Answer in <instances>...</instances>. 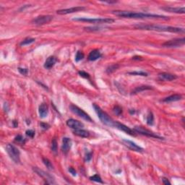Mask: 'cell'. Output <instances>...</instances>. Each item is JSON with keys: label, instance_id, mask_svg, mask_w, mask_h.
I'll list each match as a JSON object with an SVG mask.
<instances>
[{"label": "cell", "instance_id": "cell-1", "mask_svg": "<svg viewBox=\"0 0 185 185\" xmlns=\"http://www.w3.org/2000/svg\"><path fill=\"white\" fill-rule=\"evenodd\" d=\"M113 14H116V16L121 17H126V18H134V19H145V18H155V19H163V20H169V17L167 16L160 15V14H148V13L143 12H135L130 11H121V10H116L113 11Z\"/></svg>", "mask_w": 185, "mask_h": 185}, {"label": "cell", "instance_id": "cell-2", "mask_svg": "<svg viewBox=\"0 0 185 185\" xmlns=\"http://www.w3.org/2000/svg\"><path fill=\"white\" fill-rule=\"evenodd\" d=\"M134 27L140 30H154L159 32H171V33H184V29L182 27H172V26L160 25H145L138 24L134 25Z\"/></svg>", "mask_w": 185, "mask_h": 185}, {"label": "cell", "instance_id": "cell-3", "mask_svg": "<svg viewBox=\"0 0 185 185\" xmlns=\"http://www.w3.org/2000/svg\"><path fill=\"white\" fill-rule=\"evenodd\" d=\"M92 106H93L94 109H95V112H96L97 115H98V118L100 119L101 122H102L103 124H105V125L108 126V127H114L115 121H114L105 111H103V110L101 109L98 106H97L96 104L94 103Z\"/></svg>", "mask_w": 185, "mask_h": 185}, {"label": "cell", "instance_id": "cell-4", "mask_svg": "<svg viewBox=\"0 0 185 185\" xmlns=\"http://www.w3.org/2000/svg\"><path fill=\"white\" fill-rule=\"evenodd\" d=\"M74 21L86 22V23H94V24H106V23H113L114 19L111 18H86V17H77L73 19Z\"/></svg>", "mask_w": 185, "mask_h": 185}, {"label": "cell", "instance_id": "cell-5", "mask_svg": "<svg viewBox=\"0 0 185 185\" xmlns=\"http://www.w3.org/2000/svg\"><path fill=\"white\" fill-rule=\"evenodd\" d=\"M7 153L10 156V158L16 163H19L20 162V152L17 147L12 144H7L6 147Z\"/></svg>", "mask_w": 185, "mask_h": 185}, {"label": "cell", "instance_id": "cell-6", "mask_svg": "<svg viewBox=\"0 0 185 185\" xmlns=\"http://www.w3.org/2000/svg\"><path fill=\"white\" fill-rule=\"evenodd\" d=\"M69 108H70L71 111H72L73 114H76L77 116H79L80 118H82V119L85 120V121H87L92 122V119L90 118V116L86 112H85L83 110L81 109V108H79L78 106L72 104V105H70V106H69Z\"/></svg>", "mask_w": 185, "mask_h": 185}, {"label": "cell", "instance_id": "cell-7", "mask_svg": "<svg viewBox=\"0 0 185 185\" xmlns=\"http://www.w3.org/2000/svg\"><path fill=\"white\" fill-rule=\"evenodd\" d=\"M33 171H34L38 176H40V177L44 179V180L46 181V184H56V182H55L54 181V178H53V176H51L50 173H47V172L41 170V169H38V168L37 167L33 168Z\"/></svg>", "mask_w": 185, "mask_h": 185}, {"label": "cell", "instance_id": "cell-8", "mask_svg": "<svg viewBox=\"0 0 185 185\" xmlns=\"http://www.w3.org/2000/svg\"><path fill=\"white\" fill-rule=\"evenodd\" d=\"M134 130L137 133H140V134H143V135L147 136L149 137H153V138L156 139H159V140H163V138L160 136L158 135L156 133L150 131V130H147V129H145L142 127H135L134 128Z\"/></svg>", "mask_w": 185, "mask_h": 185}, {"label": "cell", "instance_id": "cell-9", "mask_svg": "<svg viewBox=\"0 0 185 185\" xmlns=\"http://www.w3.org/2000/svg\"><path fill=\"white\" fill-rule=\"evenodd\" d=\"M185 43V38H174L172 40H168L163 43L162 46L163 47L168 48H173V47H180V46H184Z\"/></svg>", "mask_w": 185, "mask_h": 185}, {"label": "cell", "instance_id": "cell-10", "mask_svg": "<svg viewBox=\"0 0 185 185\" xmlns=\"http://www.w3.org/2000/svg\"><path fill=\"white\" fill-rule=\"evenodd\" d=\"M53 20V16L51 15H40L33 19L32 23L36 25H43L48 24Z\"/></svg>", "mask_w": 185, "mask_h": 185}, {"label": "cell", "instance_id": "cell-11", "mask_svg": "<svg viewBox=\"0 0 185 185\" xmlns=\"http://www.w3.org/2000/svg\"><path fill=\"white\" fill-rule=\"evenodd\" d=\"M86 10L85 7H71V8L68 9H62V10H59L56 11V13L58 14H70V13L77 12L82 11V10Z\"/></svg>", "mask_w": 185, "mask_h": 185}, {"label": "cell", "instance_id": "cell-12", "mask_svg": "<svg viewBox=\"0 0 185 185\" xmlns=\"http://www.w3.org/2000/svg\"><path fill=\"white\" fill-rule=\"evenodd\" d=\"M122 143H124L127 147H129L130 150H133V151L139 152V153H143V148H142L140 146H139L138 145H137L135 143H134V142L124 139V140H122Z\"/></svg>", "mask_w": 185, "mask_h": 185}, {"label": "cell", "instance_id": "cell-13", "mask_svg": "<svg viewBox=\"0 0 185 185\" xmlns=\"http://www.w3.org/2000/svg\"><path fill=\"white\" fill-rule=\"evenodd\" d=\"M114 127L118 130H121V131L127 133L128 134L132 136H135L136 134L134 133V132L132 130H131L130 128H129L127 126L124 125V124H121V123L119 122V121H115V124H114Z\"/></svg>", "mask_w": 185, "mask_h": 185}, {"label": "cell", "instance_id": "cell-14", "mask_svg": "<svg viewBox=\"0 0 185 185\" xmlns=\"http://www.w3.org/2000/svg\"><path fill=\"white\" fill-rule=\"evenodd\" d=\"M66 125L70 128L74 129V130H77V129H81L82 127H84V124H82L81 121H77L74 119H69L66 121Z\"/></svg>", "mask_w": 185, "mask_h": 185}, {"label": "cell", "instance_id": "cell-15", "mask_svg": "<svg viewBox=\"0 0 185 185\" xmlns=\"http://www.w3.org/2000/svg\"><path fill=\"white\" fill-rule=\"evenodd\" d=\"M72 140L70 138L68 137H64L62 140V150L64 153H67L70 150L71 147H72Z\"/></svg>", "mask_w": 185, "mask_h": 185}, {"label": "cell", "instance_id": "cell-16", "mask_svg": "<svg viewBox=\"0 0 185 185\" xmlns=\"http://www.w3.org/2000/svg\"><path fill=\"white\" fill-rule=\"evenodd\" d=\"M158 77L160 80L171 81L176 79L177 78V76L173 74L167 73V72H162V73L158 74Z\"/></svg>", "mask_w": 185, "mask_h": 185}, {"label": "cell", "instance_id": "cell-17", "mask_svg": "<svg viewBox=\"0 0 185 185\" xmlns=\"http://www.w3.org/2000/svg\"><path fill=\"white\" fill-rule=\"evenodd\" d=\"M162 10H166V11L169 12L178 13V14H184L185 12L184 7H161Z\"/></svg>", "mask_w": 185, "mask_h": 185}, {"label": "cell", "instance_id": "cell-18", "mask_svg": "<svg viewBox=\"0 0 185 185\" xmlns=\"http://www.w3.org/2000/svg\"><path fill=\"white\" fill-rule=\"evenodd\" d=\"M57 62V59L55 56H51L47 58L44 63V67L47 69H50L55 65L56 62Z\"/></svg>", "mask_w": 185, "mask_h": 185}, {"label": "cell", "instance_id": "cell-19", "mask_svg": "<svg viewBox=\"0 0 185 185\" xmlns=\"http://www.w3.org/2000/svg\"><path fill=\"white\" fill-rule=\"evenodd\" d=\"M38 113L40 118H45L49 114V108L46 103H43L38 107Z\"/></svg>", "mask_w": 185, "mask_h": 185}, {"label": "cell", "instance_id": "cell-20", "mask_svg": "<svg viewBox=\"0 0 185 185\" xmlns=\"http://www.w3.org/2000/svg\"><path fill=\"white\" fill-rule=\"evenodd\" d=\"M101 57V53L99 50L98 49H94V50L91 51L90 52L89 55H88V60L93 62V61L97 60V59H100Z\"/></svg>", "mask_w": 185, "mask_h": 185}, {"label": "cell", "instance_id": "cell-21", "mask_svg": "<svg viewBox=\"0 0 185 185\" xmlns=\"http://www.w3.org/2000/svg\"><path fill=\"white\" fill-rule=\"evenodd\" d=\"M73 133L75 135L78 136L80 137H84V138H87L90 136V132L87 130H82V129H77L73 131Z\"/></svg>", "mask_w": 185, "mask_h": 185}, {"label": "cell", "instance_id": "cell-22", "mask_svg": "<svg viewBox=\"0 0 185 185\" xmlns=\"http://www.w3.org/2000/svg\"><path fill=\"white\" fill-rule=\"evenodd\" d=\"M182 99V95L179 94H173V95H170L169 97H166V98L163 100V102L165 103H170V102H175Z\"/></svg>", "mask_w": 185, "mask_h": 185}, {"label": "cell", "instance_id": "cell-23", "mask_svg": "<svg viewBox=\"0 0 185 185\" xmlns=\"http://www.w3.org/2000/svg\"><path fill=\"white\" fill-rule=\"evenodd\" d=\"M153 89L151 86H147V85H142V86H139L137 87L134 90L132 91V94H137L138 92H142V91L144 90H151Z\"/></svg>", "mask_w": 185, "mask_h": 185}, {"label": "cell", "instance_id": "cell-24", "mask_svg": "<svg viewBox=\"0 0 185 185\" xmlns=\"http://www.w3.org/2000/svg\"><path fill=\"white\" fill-rule=\"evenodd\" d=\"M42 160H43V163H44V165L46 166V168H47L49 170H50V171L53 170V165H52L51 162L50 160H49V159L46 158H43V159H42Z\"/></svg>", "mask_w": 185, "mask_h": 185}, {"label": "cell", "instance_id": "cell-25", "mask_svg": "<svg viewBox=\"0 0 185 185\" xmlns=\"http://www.w3.org/2000/svg\"><path fill=\"white\" fill-rule=\"evenodd\" d=\"M36 39L33 38H27L24 39L23 41L20 43V46H25V45H29L30 43L35 42Z\"/></svg>", "mask_w": 185, "mask_h": 185}, {"label": "cell", "instance_id": "cell-26", "mask_svg": "<svg viewBox=\"0 0 185 185\" xmlns=\"http://www.w3.org/2000/svg\"><path fill=\"white\" fill-rule=\"evenodd\" d=\"M154 122V116H153V114L152 112H149L148 115L147 116V124L148 125L151 126L153 124Z\"/></svg>", "mask_w": 185, "mask_h": 185}, {"label": "cell", "instance_id": "cell-27", "mask_svg": "<svg viewBox=\"0 0 185 185\" xmlns=\"http://www.w3.org/2000/svg\"><path fill=\"white\" fill-rule=\"evenodd\" d=\"M118 68H119L118 64H111L106 69V72L108 74L112 73V72H115Z\"/></svg>", "mask_w": 185, "mask_h": 185}, {"label": "cell", "instance_id": "cell-28", "mask_svg": "<svg viewBox=\"0 0 185 185\" xmlns=\"http://www.w3.org/2000/svg\"><path fill=\"white\" fill-rule=\"evenodd\" d=\"M90 179L92 182H98V183H101V184H103V182L102 181L101 178L100 177L99 175L98 174H95L93 175L92 176H90Z\"/></svg>", "mask_w": 185, "mask_h": 185}, {"label": "cell", "instance_id": "cell-29", "mask_svg": "<svg viewBox=\"0 0 185 185\" xmlns=\"http://www.w3.org/2000/svg\"><path fill=\"white\" fill-rule=\"evenodd\" d=\"M14 141H15L16 143H20V144L21 145H23L25 144V139L22 135L19 134V135L16 136L15 137V138H14Z\"/></svg>", "mask_w": 185, "mask_h": 185}, {"label": "cell", "instance_id": "cell-30", "mask_svg": "<svg viewBox=\"0 0 185 185\" xmlns=\"http://www.w3.org/2000/svg\"><path fill=\"white\" fill-rule=\"evenodd\" d=\"M51 150L53 153H54L55 154H56L57 153V143H56V139L53 138L51 141Z\"/></svg>", "mask_w": 185, "mask_h": 185}, {"label": "cell", "instance_id": "cell-31", "mask_svg": "<svg viewBox=\"0 0 185 185\" xmlns=\"http://www.w3.org/2000/svg\"><path fill=\"white\" fill-rule=\"evenodd\" d=\"M84 56H85L84 53H82V51H78L77 52L76 55H75V61H76L77 62H79V61H81L82 59H83Z\"/></svg>", "mask_w": 185, "mask_h": 185}, {"label": "cell", "instance_id": "cell-32", "mask_svg": "<svg viewBox=\"0 0 185 185\" xmlns=\"http://www.w3.org/2000/svg\"><path fill=\"white\" fill-rule=\"evenodd\" d=\"M103 27H84L85 30L88 32H94V31H99V30H102Z\"/></svg>", "mask_w": 185, "mask_h": 185}, {"label": "cell", "instance_id": "cell-33", "mask_svg": "<svg viewBox=\"0 0 185 185\" xmlns=\"http://www.w3.org/2000/svg\"><path fill=\"white\" fill-rule=\"evenodd\" d=\"M113 111H114V113L116 115L120 116L122 114V108L120 106H116L114 108V109H113Z\"/></svg>", "mask_w": 185, "mask_h": 185}, {"label": "cell", "instance_id": "cell-34", "mask_svg": "<svg viewBox=\"0 0 185 185\" xmlns=\"http://www.w3.org/2000/svg\"><path fill=\"white\" fill-rule=\"evenodd\" d=\"M130 75H140V76H147V73L143 72V71H135V72H129Z\"/></svg>", "mask_w": 185, "mask_h": 185}, {"label": "cell", "instance_id": "cell-35", "mask_svg": "<svg viewBox=\"0 0 185 185\" xmlns=\"http://www.w3.org/2000/svg\"><path fill=\"white\" fill-rule=\"evenodd\" d=\"M78 74L79 75V76H81L82 77L86 78V79H89L90 78V75L87 72H84V71H79L78 72Z\"/></svg>", "mask_w": 185, "mask_h": 185}, {"label": "cell", "instance_id": "cell-36", "mask_svg": "<svg viewBox=\"0 0 185 185\" xmlns=\"http://www.w3.org/2000/svg\"><path fill=\"white\" fill-rule=\"evenodd\" d=\"M18 71H19V72H20V73L23 75H27V73H28V69H26V68L19 67Z\"/></svg>", "mask_w": 185, "mask_h": 185}, {"label": "cell", "instance_id": "cell-37", "mask_svg": "<svg viewBox=\"0 0 185 185\" xmlns=\"http://www.w3.org/2000/svg\"><path fill=\"white\" fill-rule=\"evenodd\" d=\"M25 133H26V135L29 136V137H32V138H33V137H34V135H35V132L32 130H27V131L25 132Z\"/></svg>", "mask_w": 185, "mask_h": 185}, {"label": "cell", "instance_id": "cell-38", "mask_svg": "<svg viewBox=\"0 0 185 185\" xmlns=\"http://www.w3.org/2000/svg\"><path fill=\"white\" fill-rule=\"evenodd\" d=\"M92 158V153H88L86 155H85V161L88 162L91 160Z\"/></svg>", "mask_w": 185, "mask_h": 185}, {"label": "cell", "instance_id": "cell-39", "mask_svg": "<svg viewBox=\"0 0 185 185\" xmlns=\"http://www.w3.org/2000/svg\"><path fill=\"white\" fill-rule=\"evenodd\" d=\"M40 127H42V128L43 129V130H48V129L49 128V127H50V126L49 125V124H46V123H40Z\"/></svg>", "mask_w": 185, "mask_h": 185}, {"label": "cell", "instance_id": "cell-40", "mask_svg": "<svg viewBox=\"0 0 185 185\" xmlns=\"http://www.w3.org/2000/svg\"><path fill=\"white\" fill-rule=\"evenodd\" d=\"M69 173H72V176H76V175H77V172H76V171H75V169H73V168H72V167L69 168Z\"/></svg>", "mask_w": 185, "mask_h": 185}, {"label": "cell", "instance_id": "cell-41", "mask_svg": "<svg viewBox=\"0 0 185 185\" xmlns=\"http://www.w3.org/2000/svg\"><path fill=\"white\" fill-rule=\"evenodd\" d=\"M162 182H163V183L164 184H166V185L171 184V182H169V179H166V178H165V177L162 178Z\"/></svg>", "mask_w": 185, "mask_h": 185}, {"label": "cell", "instance_id": "cell-42", "mask_svg": "<svg viewBox=\"0 0 185 185\" xmlns=\"http://www.w3.org/2000/svg\"><path fill=\"white\" fill-rule=\"evenodd\" d=\"M132 59H134V60H143V57L142 56H135L134 57H132Z\"/></svg>", "mask_w": 185, "mask_h": 185}, {"label": "cell", "instance_id": "cell-43", "mask_svg": "<svg viewBox=\"0 0 185 185\" xmlns=\"http://www.w3.org/2000/svg\"><path fill=\"white\" fill-rule=\"evenodd\" d=\"M116 1H104V3H108V4H113V3H116Z\"/></svg>", "mask_w": 185, "mask_h": 185}, {"label": "cell", "instance_id": "cell-44", "mask_svg": "<svg viewBox=\"0 0 185 185\" xmlns=\"http://www.w3.org/2000/svg\"><path fill=\"white\" fill-rule=\"evenodd\" d=\"M13 124H14V127H16L17 125H18V124H17V122H16V121H13Z\"/></svg>", "mask_w": 185, "mask_h": 185}]
</instances>
